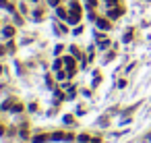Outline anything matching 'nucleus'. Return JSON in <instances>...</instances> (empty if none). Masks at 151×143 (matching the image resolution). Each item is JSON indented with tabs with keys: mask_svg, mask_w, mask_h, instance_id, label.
<instances>
[{
	"mask_svg": "<svg viewBox=\"0 0 151 143\" xmlns=\"http://www.w3.org/2000/svg\"><path fill=\"white\" fill-rule=\"evenodd\" d=\"M77 141H79V143H89V141H91V137H89V135H79V137H77Z\"/></svg>",
	"mask_w": 151,
	"mask_h": 143,
	"instance_id": "nucleus-7",
	"label": "nucleus"
},
{
	"mask_svg": "<svg viewBox=\"0 0 151 143\" xmlns=\"http://www.w3.org/2000/svg\"><path fill=\"white\" fill-rule=\"evenodd\" d=\"M46 141H50V135H48V133H39V135L31 137V143H46Z\"/></svg>",
	"mask_w": 151,
	"mask_h": 143,
	"instance_id": "nucleus-1",
	"label": "nucleus"
},
{
	"mask_svg": "<svg viewBox=\"0 0 151 143\" xmlns=\"http://www.w3.org/2000/svg\"><path fill=\"white\" fill-rule=\"evenodd\" d=\"M95 25H97L100 29H110V27H112V25L106 21V19H95Z\"/></svg>",
	"mask_w": 151,
	"mask_h": 143,
	"instance_id": "nucleus-3",
	"label": "nucleus"
},
{
	"mask_svg": "<svg viewBox=\"0 0 151 143\" xmlns=\"http://www.w3.org/2000/svg\"><path fill=\"white\" fill-rule=\"evenodd\" d=\"M4 131H6V127H4V124H2V122H0V137H2V135H4Z\"/></svg>",
	"mask_w": 151,
	"mask_h": 143,
	"instance_id": "nucleus-13",
	"label": "nucleus"
},
{
	"mask_svg": "<svg viewBox=\"0 0 151 143\" xmlns=\"http://www.w3.org/2000/svg\"><path fill=\"white\" fill-rule=\"evenodd\" d=\"M2 54H4V48H2V46H0V56H2Z\"/></svg>",
	"mask_w": 151,
	"mask_h": 143,
	"instance_id": "nucleus-15",
	"label": "nucleus"
},
{
	"mask_svg": "<svg viewBox=\"0 0 151 143\" xmlns=\"http://www.w3.org/2000/svg\"><path fill=\"white\" fill-rule=\"evenodd\" d=\"M48 2H50L52 6H58V4H60V0H48Z\"/></svg>",
	"mask_w": 151,
	"mask_h": 143,
	"instance_id": "nucleus-14",
	"label": "nucleus"
},
{
	"mask_svg": "<svg viewBox=\"0 0 151 143\" xmlns=\"http://www.w3.org/2000/svg\"><path fill=\"white\" fill-rule=\"evenodd\" d=\"M2 33H4V38H11V35H15V27H11V25H8V27L2 29Z\"/></svg>",
	"mask_w": 151,
	"mask_h": 143,
	"instance_id": "nucleus-6",
	"label": "nucleus"
},
{
	"mask_svg": "<svg viewBox=\"0 0 151 143\" xmlns=\"http://www.w3.org/2000/svg\"><path fill=\"white\" fill-rule=\"evenodd\" d=\"M56 13H58V17H60V19H68V15H66V11H64V8H56Z\"/></svg>",
	"mask_w": 151,
	"mask_h": 143,
	"instance_id": "nucleus-8",
	"label": "nucleus"
},
{
	"mask_svg": "<svg viewBox=\"0 0 151 143\" xmlns=\"http://www.w3.org/2000/svg\"><path fill=\"white\" fill-rule=\"evenodd\" d=\"M120 15H122V8H114V11L110 8V11H108V17H110V19H118Z\"/></svg>",
	"mask_w": 151,
	"mask_h": 143,
	"instance_id": "nucleus-4",
	"label": "nucleus"
},
{
	"mask_svg": "<svg viewBox=\"0 0 151 143\" xmlns=\"http://www.w3.org/2000/svg\"><path fill=\"white\" fill-rule=\"evenodd\" d=\"M50 139H52V141H64V139H66V133H64V131H54V133L50 135Z\"/></svg>",
	"mask_w": 151,
	"mask_h": 143,
	"instance_id": "nucleus-2",
	"label": "nucleus"
},
{
	"mask_svg": "<svg viewBox=\"0 0 151 143\" xmlns=\"http://www.w3.org/2000/svg\"><path fill=\"white\" fill-rule=\"evenodd\" d=\"M11 112H13V114H19V112H23V104H19V102H17V104H13V106H11Z\"/></svg>",
	"mask_w": 151,
	"mask_h": 143,
	"instance_id": "nucleus-5",
	"label": "nucleus"
},
{
	"mask_svg": "<svg viewBox=\"0 0 151 143\" xmlns=\"http://www.w3.org/2000/svg\"><path fill=\"white\" fill-rule=\"evenodd\" d=\"M31 2H37V0H31Z\"/></svg>",
	"mask_w": 151,
	"mask_h": 143,
	"instance_id": "nucleus-17",
	"label": "nucleus"
},
{
	"mask_svg": "<svg viewBox=\"0 0 151 143\" xmlns=\"http://www.w3.org/2000/svg\"><path fill=\"white\" fill-rule=\"evenodd\" d=\"M106 2H108V4H110V6H116V4H118V2H120V0H106Z\"/></svg>",
	"mask_w": 151,
	"mask_h": 143,
	"instance_id": "nucleus-11",
	"label": "nucleus"
},
{
	"mask_svg": "<svg viewBox=\"0 0 151 143\" xmlns=\"http://www.w3.org/2000/svg\"><path fill=\"white\" fill-rule=\"evenodd\" d=\"M0 73H2V66H0Z\"/></svg>",
	"mask_w": 151,
	"mask_h": 143,
	"instance_id": "nucleus-16",
	"label": "nucleus"
},
{
	"mask_svg": "<svg viewBox=\"0 0 151 143\" xmlns=\"http://www.w3.org/2000/svg\"><path fill=\"white\" fill-rule=\"evenodd\" d=\"M132 40V31H126L124 33V42H130Z\"/></svg>",
	"mask_w": 151,
	"mask_h": 143,
	"instance_id": "nucleus-10",
	"label": "nucleus"
},
{
	"mask_svg": "<svg viewBox=\"0 0 151 143\" xmlns=\"http://www.w3.org/2000/svg\"><path fill=\"white\" fill-rule=\"evenodd\" d=\"M64 122H66V124H73V122H75L73 114H66V116H64Z\"/></svg>",
	"mask_w": 151,
	"mask_h": 143,
	"instance_id": "nucleus-9",
	"label": "nucleus"
},
{
	"mask_svg": "<svg viewBox=\"0 0 151 143\" xmlns=\"http://www.w3.org/2000/svg\"><path fill=\"white\" fill-rule=\"evenodd\" d=\"M54 68H56V70L62 68V60H56V62H54Z\"/></svg>",
	"mask_w": 151,
	"mask_h": 143,
	"instance_id": "nucleus-12",
	"label": "nucleus"
}]
</instances>
